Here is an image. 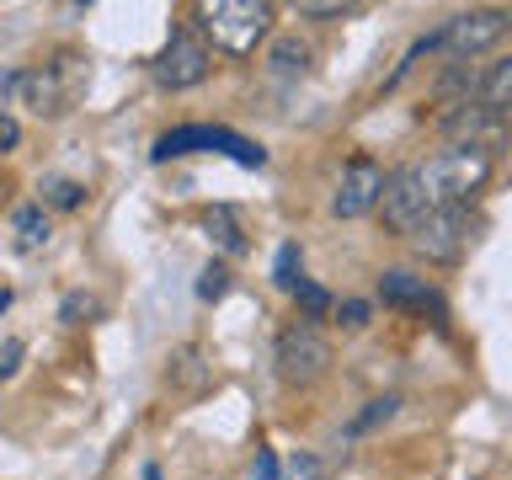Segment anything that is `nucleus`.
<instances>
[{"label": "nucleus", "mask_w": 512, "mask_h": 480, "mask_svg": "<svg viewBox=\"0 0 512 480\" xmlns=\"http://www.w3.org/2000/svg\"><path fill=\"white\" fill-rule=\"evenodd\" d=\"M416 171H422V187H427V198L438 208H470V198L491 182V155L454 150V144H448V150L422 160Z\"/></svg>", "instance_id": "1"}, {"label": "nucleus", "mask_w": 512, "mask_h": 480, "mask_svg": "<svg viewBox=\"0 0 512 480\" xmlns=\"http://www.w3.org/2000/svg\"><path fill=\"white\" fill-rule=\"evenodd\" d=\"M198 27L214 38V48L246 59L272 32V6L267 0H208V6H198Z\"/></svg>", "instance_id": "2"}, {"label": "nucleus", "mask_w": 512, "mask_h": 480, "mask_svg": "<svg viewBox=\"0 0 512 480\" xmlns=\"http://www.w3.org/2000/svg\"><path fill=\"white\" fill-rule=\"evenodd\" d=\"M198 150H219V155H230L235 166H251V171L267 166L262 144L240 139V134H230V128H219V123H182V128H171V134L155 139L150 160H155V166H166V160H182V155H198Z\"/></svg>", "instance_id": "3"}, {"label": "nucleus", "mask_w": 512, "mask_h": 480, "mask_svg": "<svg viewBox=\"0 0 512 480\" xmlns=\"http://www.w3.org/2000/svg\"><path fill=\"white\" fill-rule=\"evenodd\" d=\"M272 363H278V379L283 384H315L331 374V342L326 331L315 326V320H294L283 336H278V352H272Z\"/></svg>", "instance_id": "4"}, {"label": "nucleus", "mask_w": 512, "mask_h": 480, "mask_svg": "<svg viewBox=\"0 0 512 480\" xmlns=\"http://www.w3.org/2000/svg\"><path fill=\"white\" fill-rule=\"evenodd\" d=\"M80 86H86V64H80V59H59V64L22 70V80H16V96H22V107H32L38 118H59V112H70V102L80 96Z\"/></svg>", "instance_id": "5"}, {"label": "nucleus", "mask_w": 512, "mask_h": 480, "mask_svg": "<svg viewBox=\"0 0 512 480\" xmlns=\"http://www.w3.org/2000/svg\"><path fill=\"white\" fill-rule=\"evenodd\" d=\"M475 235H480V214H470V208H438V214L411 235V246H416L422 262L454 267L459 256L475 246Z\"/></svg>", "instance_id": "6"}, {"label": "nucleus", "mask_w": 512, "mask_h": 480, "mask_svg": "<svg viewBox=\"0 0 512 480\" xmlns=\"http://www.w3.org/2000/svg\"><path fill=\"white\" fill-rule=\"evenodd\" d=\"M443 139L454 144V150H480V155H496L507 144V118L502 112H491L486 102H454L443 112Z\"/></svg>", "instance_id": "7"}, {"label": "nucleus", "mask_w": 512, "mask_h": 480, "mask_svg": "<svg viewBox=\"0 0 512 480\" xmlns=\"http://www.w3.org/2000/svg\"><path fill=\"white\" fill-rule=\"evenodd\" d=\"M379 214H384V224H390L395 235H416V230H422V224L438 214V203H432L427 187H422V171H416V166H400L390 182H384Z\"/></svg>", "instance_id": "8"}, {"label": "nucleus", "mask_w": 512, "mask_h": 480, "mask_svg": "<svg viewBox=\"0 0 512 480\" xmlns=\"http://www.w3.org/2000/svg\"><path fill=\"white\" fill-rule=\"evenodd\" d=\"M208 70H214V54H208V43L203 38H192L187 27H176L166 48L155 54V80L166 91H192V86H203Z\"/></svg>", "instance_id": "9"}, {"label": "nucleus", "mask_w": 512, "mask_h": 480, "mask_svg": "<svg viewBox=\"0 0 512 480\" xmlns=\"http://www.w3.org/2000/svg\"><path fill=\"white\" fill-rule=\"evenodd\" d=\"M384 182H390V176L379 171V160L352 155L347 166H342V176H336L331 214H336V219H363L368 208H379V198H384Z\"/></svg>", "instance_id": "10"}, {"label": "nucleus", "mask_w": 512, "mask_h": 480, "mask_svg": "<svg viewBox=\"0 0 512 480\" xmlns=\"http://www.w3.org/2000/svg\"><path fill=\"white\" fill-rule=\"evenodd\" d=\"M507 27H512L507 11H459L454 22H443L438 48H448V54H459V59H475V54H486Z\"/></svg>", "instance_id": "11"}, {"label": "nucleus", "mask_w": 512, "mask_h": 480, "mask_svg": "<svg viewBox=\"0 0 512 480\" xmlns=\"http://www.w3.org/2000/svg\"><path fill=\"white\" fill-rule=\"evenodd\" d=\"M379 299L390 304V310H416V315H432L443 326L448 320V304H443V294L432 288L427 278H416V272H406V267H390L379 278Z\"/></svg>", "instance_id": "12"}, {"label": "nucleus", "mask_w": 512, "mask_h": 480, "mask_svg": "<svg viewBox=\"0 0 512 480\" xmlns=\"http://www.w3.org/2000/svg\"><path fill=\"white\" fill-rule=\"evenodd\" d=\"M203 230H208V240H214L224 256H240V251H246V230H240V219H235L230 203L203 208Z\"/></svg>", "instance_id": "13"}, {"label": "nucleus", "mask_w": 512, "mask_h": 480, "mask_svg": "<svg viewBox=\"0 0 512 480\" xmlns=\"http://www.w3.org/2000/svg\"><path fill=\"white\" fill-rule=\"evenodd\" d=\"M166 379H171V390H187V395H198V390H208V379H214V368L203 363V352H198V347H182V352L171 358Z\"/></svg>", "instance_id": "14"}, {"label": "nucleus", "mask_w": 512, "mask_h": 480, "mask_svg": "<svg viewBox=\"0 0 512 480\" xmlns=\"http://www.w3.org/2000/svg\"><path fill=\"white\" fill-rule=\"evenodd\" d=\"M11 224H16V251H43L48 246V230H54L43 203H22Z\"/></svg>", "instance_id": "15"}, {"label": "nucleus", "mask_w": 512, "mask_h": 480, "mask_svg": "<svg viewBox=\"0 0 512 480\" xmlns=\"http://www.w3.org/2000/svg\"><path fill=\"white\" fill-rule=\"evenodd\" d=\"M267 70L278 75V80H294L310 70V43H299V38H278L267 48Z\"/></svg>", "instance_id": "16"}, {"label": "nucleus", "mask_w": 512, "mask_h": 480, "mask_svg": "<svg viewBox=\"0 0 512 480\" xmlns=\"http://www.w3.org/2000/svg\"><path fill=\"white\" fill-rule=\"evenodd\" d=\"M480 102H486L491 112H512V59H496L486 75H480Z\"/></svg>", "instance_id": "17"}, {"label": "nucleus", "mask_w": 512, "mask_h": 480, "mask_svg": "<svg viewBox=\"0 0 512 480\" xmlns=\"http://www.w3.org/2000/svg\"><path fill=\"white\" fill-rule=\"evenodd\" d=\"M96 315H102V299L86 294V288H70V294L59 299V320H64V326H86V320H96Z\"/></svg>", "instance_id": "18"}, {"label": "nucleus", "mask_w": 512, "mask_h": 480, "mask_svg": "<svg viewBox=\"0 0 512 480\" xmlns=\"http://www.w3.org/2000/svg\"><path fill=\"white\" fill-rule=\"evenodd\" d=\"M272 283H278L283 294H294V288L304 283V278H299V246H294V240H283L278 256H272Z\"/></svg>", "instance_id": "19"}, {"label": "nucleus", "mask_w": 512, "mask_h": 480, "mask_svg": "<svg viewBox=\"0 0 512 480\" xmlns=\"http://www.w3.org/2000/svg\"><path fill=\"white\" fill-rule=\"evenodd\" d=\"M43 203H48V208H59V214H70V208L86 203V187L70 182V176H54V182H43Z\"/></svg>", "instance_id": "20"}, {"label": "nucleus", "mask_w": 512, "mask_h": 480, "mask_svg": "<svg viewBox=\"0 0 512 480\" xmlns=\"http://www.w3.org/2000/svg\"><path fill=\"white\" fill-rule=\"evenodd\" d=\"M395 411H400V395H374L358 416H352V427H347V432H374L379 422H390Z\"/></svg>", "instance_id": "21"}, {"label": "nucleus", "mask_w": 512, "mask_h": 480, "mask_svg": "<svg viewBox=\"0 0 512 480\" xmlns=\"http://www.w3.org/2000/svg\"><path fill=\"white\" fill-rule=\"evenodd\" d=\"M224 294H230V267H224V262H208L203 278H198V299H203V304H219Z\"/></svg>", "instance_id": "22"}, {"label": "nucleus", "mask_w": 512, "mask_h": 480, "mask_svg": "<svg viewBox=\"0 0 512 480\" xmlns=\"http://www.w3.org/2000/svg\"><path fill=\"white\" fill-rule=\"evenodd\" d=\"M294 299H299L304 320H315V315H326V310H331V294H326L320 283H299V288H294Z\"/></svg>", "instance_id": "23"}, {"label": "nucleus", "mask_w": 512, "mask_h": 480, "mask_svg": "<svg viewBox=\"0 0 512 480\" xmlns=\"http://www.w3.org/2000/svg\"><path fill=\"white\" fill-rule=\"evenodd\" d=\"M336 315H342V326H347V331H363L374 310H368V299H347V304H336Z\"/></svg>", "instance_id": "24"}, {"label": "nucleus", "mask_w": 512, "mask_h": 480, "mask_svg": "<svg viewBox=\"0 0 512 480\" xmlns=\"http://www.w3.org/2000/svg\"><path fill=\"white\" fill-rule=\"evenodd\" d=\"M16 144H22V123H16L11 112H0V155H11Z\"/></svg>", "instance_id": "25"}, {"label": "nucleus", "mask_w": 512, "mask_h": 480, "mask_svg": "<svg viewBox=\"0 0 512 480\" xmlns=\"http://www.w3.org/2000/svg\"><path fill=\"white\" fill-rule=\"evenodd\" d=\"M352 6L347 0H310V6H299V16H347Z\"/></svg>", "instance_id": "26"}, {"label": "nucleus", "mask_w": 512, "mask_h": 480, "mask_svg": "<svg viewBox=\"0 0 512 480\" xmlns=\"http://www.w3.org/2000/svg\"><path fill=\"white\" fill-rule=\"evenodd\" d=\"M22 342H0V379H11L16 374V363H22Z\"/></svg>", "instance_id": "27"}, {"label": "nucleus", "mask_w": 512, "mask_h": 480, "mask_svg": "<svg viewBox=\"0 0 512 480\" xmlns=\"http://www.w3.org/2000/svg\"><path fill=\"white\" fill-rule=\"evenodd\" d=\"M251 480H278V459H272V448H256V464H251Z\"/></svg>", "instance_id": "28"}, {"label": "nucleus", "mask_w": 512, "mask_h": 480, "mask_svg": "<svg viewBox=\"0 0 512 480\" xmlns=\"http://www.w3.org/2000/svg\"><path fill=\"white\" fill-rule=\"evenodd\" d=\"M294 480H320V464H315L310 454H299V459H294Z\"/></svg>", "instance_id": "29"}, {"label": "nucleus", "mask_w": 512, "mask_h": 480, "mask_svg": "<svg viewBox=\"0 0 512 480\" xmlns=\"http://www.w3.org/2000/svg\"><path fill=\"white\" fill-rule=\"evenodd\" d=\"M11 310V288H0V315H6Z\"/></svg>", "instance_id": "30"}, {"label": "nucleus", "mask_w": 512, "mask_h": 480, "mask_svg": "<svg viewBox=\"0 0 512 480\" xmlns=\"http://www.w3.org/2000/svg\"><path fill=\"white\" fill-rule=\"evenodd\" d=\"M144 480H160V464H144Z\"/></svg>", "instance_id": "31"}, {"label": "nucleus", "mask_w": 512, "mask_h": 480, "mask_svg": "<svg viewBox=\"0 0 512 480\" xmlns=\"http://www.w3.org/2000/svg\"><path fill=\"white\" fill-rule=\"evenodd\" d=\"M507 22H512V11H507Z\"/></svg>", "instance_id": "32"}]
</instances>
